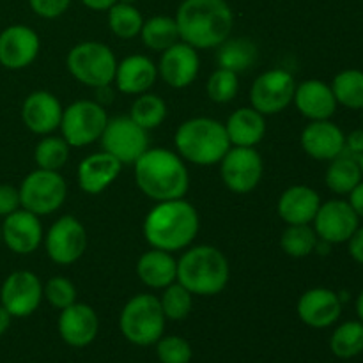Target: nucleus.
Returning <instances> with one entry per match:
<instances>
[{
	"label": "nucleus",
	"instance_id": "obj_25",
	"mask_svg": "<svg viewBox=\"0 0 363 363\" xmlns=\"http://www.w3.org/2000/svg\"><path fill=\"white\" fill-rule=\"evenodd\" d=\"M321 206V197L312 188L296 184L280 195L279 215L287 225H307L314 222Z\"/></svg>",
	"mask_w": 363,
	"mask_h": 363
},
{
	"label": "nucleus",
	"instance_id": "obj_53",
	"mask_svg": "<svg viewBox=\"0 0 363 363\" xmlns=\"http://www.w3.org/2000/svg\"><path fill=\"white\" fill-rule=\"evenodd\" d=\"M0 240H2V225H0Z\"/></svg>",
	"mask_w": 363,
	"mask_h": 363
},
{
	"label": "nucleus",
	"instance_id": "obj_1",
	"mask_svg": "<svg viewBox=\"0 0 363 363\" xmlns=\"http://www.w3.org/2000/svg\"><path fill=\"white\" fill-rule=\"evenodd\" d=\"M176 23L179 38L195 50L218 48L230 35L234 14L225 0H183Z\"/></svg>",
	"mask_w": 363,
	"mask_h": 363
},
{
	"label": "nucleus",
	"instance_id": "obj_28",
	"mask_svg": "<svg viewBox=\"0 0 363 363\" xmlns=\"http://www.w3.org/2000/svg\"><path fill=\"white\" fill-rule=\"evenodd\" d=\"M137 275L147 287L165 289L176 282L177 261L170 255V252L152 248L138 259Z\"/></svg>",
	"mask_w": 363,
	"mask_h": 363
},
{
	"label": "nucleus",
	"instance_id": "obj_11",
	"mask_svg": "<svg viewBox=\"0 0 363 363\" xmlns=\"http://www.w3.org/2000/svg\"><path fill=\"white\" fill-rule=\"evenodd\" d=\"M296 82L294 77L286 69H269L255 78L250 89L252 108L261 112L262 116H273L293 103Z\"/></svg>",
	"mask_w": 363,
	"mask_h": 363
},
{
	"label": "nucleus",
	"instance_id": "obj_32",
	"mask_svg": "<svg viewBox=\"0 0 363 363\" xmlns=\"http://www.w3.org/2000/svg\"><path fill=\"white\" fill-rule=\"evenodd\" d=\"M330 351L340 360H351L363 353V323L346 321L333 330L330 337Z\"/></svg>",
	"mask_w": 363,
	"mask_h": 363
},
{
	"label": "nucleus",
	"instance_id": "obj_42",
	"mask_svg": "<svg viewBox=\"0 0 363 363\" xmlns=\"http://www.w3.org/2000/svg\"><path fill=\"white\" fill-rule=\"evenodd\" d=\"M28 4L38 16L53 20L66 13L67 7L71 6V0H28Z\"/></svg>",
	"mask_w": 363,
	"mask_h": 363
},
{
	"label": "nucleus",
	"instance_id": "obj_36",
	"mask_svg": "<svg viewBox=\"0 0 363 363\" xmlns=\"http://www.w3.org/2000/svg\"><path fill=\"white\" fill-rule=\"evenodd\" d=\"M318 234L311 225H289L280 238V247L289 257L301 259L311 255L318 245Z\"/></svg>",
	"mask_w": 363,
	"mask_h": 363
},
{
	"label": "nucleus",
	"instance_id": "obj_8",
	"mask_svg": "<svg viewBox=\"0 0 363 363\" xmlns=\"http://www.w3.org/2000/svg\"><path fill=\"white\" fill-rule=\"evenodd\" d=\"M18 190L21 208L38 216H46L64 204L67 184L57 170L38 169L25 177Z\"/></svg>",
	"mask_w": 363,
	"mask_h": 363
},
{
	"label": "nucleus",
	"instance_id": "obj_45",
	"mask_svg": "<svg viewBox=\"0 0 363 363\" xmlns=\"http://www.w3.org/2000/svg\"><path fill=\"white\" fill-rule=\"evenodd\" d=\"M347 250H350V255L353 257V261H357L358 264H363V227H358L357 233L350 238V241H347Z\"/></svg>",
	"mask_w": 363,
	"mask_h": 363
},
{
	"label": "nucleus",
	"instance_id": "obj_29",
	"mask_svg": "<svg viewBox=\"0 0 363 363\" xmlns=\"http://www.w3.org/2000/svg\"><path fill=\"white\" fill-rule=\"evenodd\" d=\"M326 186L337 195H347L363 179L358 158L342 151L330 162L326 170Z\"/></svg>",
	"mask_w": 363,
	"mask_h": 363
},
{
	"label": "nucleus",
	"instance_id": "obj_47",
	"mask_svg": "<svg viewBox=\"0 0 363 363\" xmlns=\"http://www.w3.org/2000/svg\"><path fill=\"white\" fill-rule=\"evenodd\" d=\"M119 0H82V4L92 11H108Z\"/></svg>",
	"mask_w": 363,
	"mask_h": 363
},
{
	"label": "nucleus",
	"instance_id": "obj_15",
	"mask_svg": "<svg viewBox=\"0 0 363 363\" xmlns=\"http://www.w3.org/2000/svg\"><path fill=\"white\" fill-rule=\"evenodd\" d=\"M360 227V218L347 201L333 199L319 206L314 218V230L319 240L330 245L347 243Z\"/></svg>",
	"mask_w": 363,
	"mask_h": 363
},
{
	"label": "nucleus",
	"instance_id": "obj_14",
	"mask_svg": "<svg viewBox=\"0 0 363 363\" xmlns=\"http://www.w3.org/2000/svg\"><path fill=\"white\" fill-rule=\"evenodd\" d=\"M222 179L234 194H248L262 177V158L254 147H236L227 151L222 158Z\"/></svg>",
	"mask_w": 363,
	"mask_h": 363
},
{
	"label": "nucleus",
	"instance_id": "obj_30",
	"mask_svg": "<svg viewBox=\"0 0 363 363\" xmlns=\"http://www.w3.org/2000/svg\"><path fill=\"white\" fill-rule=\"evenodd\" d=\"M255 60H257V46L248 38H227L218 46V53H216L218 67L234 71V73L248 69Z\"/></svg>",
	"mask_w": 363,
	"mask_h": 363
},
{
	"label": "nucleus",
	"instance_id": "obj_27",
	"mask_svg": "<svg viewBox=\"0 0 363 363\" xmlns=\"http://www.w3.org/2000/svg\"><path fill=\"white\" fill-rule=\"evenodd\" d=\"M227 137L230 145L236 147H255L264 138L266 121L255 108H240L227 119Z\"/></svg>",
	"mask_w": 363,
	"mask_h": 363
},
{
	"label": "nucleus",
	"instance_id": "obj_10",
	"mask_svg": "<svg viewBox=\"0 0 363 363\" xmlns=\"http://www.w3.org/2000/svg\"><path fill=\"white\" fill-rule=\"evenodd\" d=\"M101 147L121 163H135L149 149L147 130L138 126L131 117H113L101 135Z\"/></svg>",
	"mask_w": 363,
	"mask_h": 363
},
{
	"label": "nucleus",
	"instance_id": "obj_33",
	"mask_svg": "<svg viewBox=\"0 0 363 363\" xmlns=\"http://www.w3.org/2000/svg\"><path fill=\"white\" fill-rule=\"evenodd\" d=\"M332 91L337 105L350 110H363V71L344 69L333 78Z\"/></svg>",
	"mask_w": 363,
	"mask_h": 363
},
{
	"label": "nucleus",
	"instance_id": "obj_4",
	"mask_svg": "<svg viewBox=\"0 0 363 363\" xmlns=\"http://www.w3.org/2000/svg\"><path fill=\"white\" fill-rule=\"evenodd\" d=\"M229 262L223 252L209 245L190 248L177 261V282L195 296H215L229 282Z\"/></svg>",
	"mask_w": 363,
	"mask_h": 363
},
{
	"label": "nucleus",
	"instance_id": "obj_6",
	"mask_svg": "<svg viewBox=\"0 0 363 363\" xmlns=\"http://www.w3.org/2000/svg\"><path fill=\"white\" fill-rule=\"evenodd\" d=\"M165 314L160 298L152 294H137L124 305L119 318L121 333L135 346H152L163 337Z\"/></svg>",
	"mask_w": 363,
	"mask_h": 363
},
{
	"label": "nucleus",
	"instance_id": "obj_49",
	"mask_svg": "<svg viewBox=\"0 0 363 363\" xmlns=\"http://www.w3.org/2000/svg\"><path fill=\"white\" fill-rule=\"evenodd\" d=\"M11 319H13V315H11L9 312H7L6 308H4L2 305H0V337H2L4 333L7 332V330H9Z\"/></svg>",
	"mask_w": 363,
	"mask_h": 363
},
{
	"label": "nucleus",
	"instance_id": "obj_37",
	"mask_svg": "<svg viewBox=\"0 0 363 363\" xmlns=\"http://www.w3.org/2000/svg\"><path fill=\"white\" fill-rule=\"evenodd\" d=\"M69 158V144L62 137H46L35 145L34 160L39 169L59 172Z\"/></svg>",
	"mask_w": 363,
	"mask_h": 363
},
{
	"label": "nucleus",
	"instance_id": "obj_44",
	"mask_svg": "<svg viewBox=\"0 0 363 363\" xmlns=\"http://www.w3.org/2000/svg\"><path fill=\"white\" fill-rule=\"evenodd\" d=\"M344 152L360 158L363 152V130H354L350 135H346V144H344Z\"/></svg>",
	"mask_w": 363,
	"mask_h": 363
},
{
	"label": "nucleus",
	"instance_id": "obj_46",
	"mask_svg": "<svg viewBox=\"0 0 363 363\" xmlns=\"http://www.w3.org/2000/svg\"><path fill=\"white\" fill-rule=\"evenodd\" d=\"M347 195H350V201L347 202L353 208V211L357 213L358 218H363V179Z\"/></svg>",
	"mask_w": 363,
	"mask_h": 363
},
{
	"label": "nucleus",
	"instance_id": "obj_9",
	"mask_svg": "<svg viewBox=\"0 0 363 363\" xmlns=\"http://www.w3.org/2000/svg\"><path fill=\"white\" fill-rule=\"evenodd\" d=\"M108 116L105 106L98 101L82 99L74 101L62 112L60 130L62 138L69 144V147H85L99 140L105 131Z\"/></svg>",
	"mask_w": 363,
	"mask_h": 363
},
{
	"label": "nucleus",
	"instance_id": "obj_51",
	"mask_svg": "<svg viewBox=\"0 0 363 363\" xmlns=\"http://www.w3.org/2000/svg\"><path fill=\"white\" fill-rule=\"evenodd\" d=\"M358 163H360V169H362V176H363V152L360 155V158H358Z\"/></svg>",
	"mask_w": 363,
	"mask_h": 363
},
{
	"label": "nucleus",
	"instance_id": "obj_17",
	"mask_svg": "<svg viewBox=\"0 0 363 363\" xmlns=\"http://www.w3.org/2000/svg\"><path fill=\"white\" fill-rule=\"evenodd\" d=\"M342 314V301L339 294L326 287H314L301 294L298 300V315L301 323L315 330L330 328Z\"/></svg>",
	"mask_w": 363,
	"mask_h": 363
},
{
	"label": "nucleus",
	"instance_id": "obj_2",
	"mask_svg": "<svg viewBox=\"0 0 363 363\" xmlns=\"http://www.w3.org/2000/svg\"><path fill=\"white\" fill-rule=\"evenodd\" d=\"M135 181L142 194L158 202L183 199L190 186L181 156L162 147L147 149L135 162Z\"/></svg>",
	"mask_w": 363,
	"mask_h": 363
},
{
	"label": "nucleus",
	"instance_id": "obj_21",
	"mask_svg": "<svg viewBox=\"0 0 363 363\" xmlns=\"http://www.w3.org/2000/svg\"><path fill=\"white\" fill-rule=\"evenodd\" d=\"M344 144H346V135L330 119L311 121V124L301 133L303 151L319 162H332L333 158L342 155Z\"/></svg>",
	"mask_w": 363,
	"mask_h": 363
},
{
	"label": "nucleus",
	"instance_id": "obj_23",
	"mask_svg": "<svg viewBox=\"0 0 363 363\" xmlns=\"http://www.w3.org/2000/svg\"><path fill=\"white\" fill-rule=\"evenodd\" d=\"M123 163L110 152H96L78 165V184L89 195H98L110 186L121 174Z\"/></svg>",
	"mask_w": 363,
	"mask_h": 363
},
{
	"label": "nucleus",
	"instance_id": "obj_12",
	"mask_svg": "<svg viewBox=\"0 0 363 363\" xmlns=\"http://www.w3.org/2000/svg\"><path fill=\"white\" fill-rule=\"evenodd\" d=\"M43 300V284L32 272H14L4 280L0 305L13 318H28L39 308Z\"/></svg>",
	"mask_w": 363,
	"mask_h": 363
},
{
	"label": "nucleus",
	"instance_id": "obj_16",
	"mask_svg": "<svg viewBox=\"0 0 363 363\" xmlns=\"http://www.w3.org/2000/svg\"><path fill=\"white\" fill-rule=\"evenodd\" d=\"M39 48V35L27 25H11L0 32V64L6 69L18 71L30 66Z\"/></svg>",
	"mask_w": 363,
	"mask_h": 363
},
{
	"label": "nucleus",
	"instance_id": "obj_43",
	"mask_svg": "<svg viewBox=\"0 0 363 363\" xmlns=\"http://www.w3.org/2000/svg\"><path fill=\"white\" fill-rule=\"evenodd\" d=\"M20 208V190L11 184H0V216L6 218L7 215L18 211Z\"/></svg>",
	"mask_w": 363,
	"mask_h": 363
},
{
	"label": "nucleus",
	"instance_id": "obj_40",
	"mask_svg": "<svg viewBox=\"0 0 363 363\" xmlns=\"http://www.w3.org/2000/svg\"><path fill=\"white\" fill-rule=\"evenodd\" d=\"M160 363H190L194 357L190 342L179 335H167L156 342Z\"/></svg>",
	"mask_w": 363,
	"mask_h": 363
},
{
	"label": "nucleus",
	"instance_id": "obj_52",
	"mask_svg": "<svg viewBox=\"0 0 363 363\" xmlns=\"http://www.w3.org/2000/svg\"><path fill=\"white\" fill-rule=\"evenodd\" d=\"M119 2H124V4H133L135 0H119Z\"/></svg>",
	"mask_w": 363,
	"mask_h": 363
},
{
	"label": "nucleus",
	"instance_id": "obj_34",
	"mask_svg": "<svg viewBox=\"0 0 363 363\" xmlns=\"http://www.w3.org/2000/svg\"><path fill=\"white\" fill-rule=\"evenodd\" d=\"M167 112H169L167 103L160 96L144 92V94H138V98L131 105L130 117L144 130H155L165 121Z\"/></svg>",
	"mask_w": 363,
	"mask_h": 363
},
{
	"label": "nucleus",
	"instance_id": "obj_38",
	"mask_svg": "<svg viewBox=\"0 0 363 363\" xmlns=\"http://www.w3.org/2000/svg\"><path fill=\"white\" fill-rule=\"evenodd\" d=\"M160 305L165 314L167 319L170 321H183L190 315L191 307H194V294L186 289V287L177 284H170L165 287L162 298H160Z\"/></svg>",
	"mask_w": 363,
	"mask_h": 363
},
{
	"label": "nucleus",
	"instance_id": "obj_31",
	"mask_svg": "<svg viewBox=\"0 0 363 363\" xmlns=\"http://www.w3.org/2000/svg\"><path fill=\"white\" fill-rule=\"evenodd\" d=\"M142 41L147 48L155 52H165L172 45L179 41V28L176 18L170 16H152L142 25Z\"/></svg>",
	"mask_w": 363,
	"mask_h": 363
},
{
	"label": "nucleus",
	"instance_id": "obj_3",
	"mask_svg": "<svg viewBox=\"0 0 363 363\" xmlns=\"http://www.w3.org/2000/svg\"><path fill=\"white\" fill-rule=\"evenodd\" d=\"M199 233L197 209L184 199L158 202L144 222V236L152 248L177 252L191 245Z\"/></svg>",
	"mask_w": 363,
	"mask_h": 363
},
{
	"label": "nucleus",
	"instance_id": "obj_22",
	"mask_svg": "<svg viewBox=\"0 0 363 363\" xmlns=\"http://www.w3.org/2000/svg\"><path fill=\"white\" fill-rule=\"evenodd\" d=\"M60 101L48 91H35L27 96L21 106V119L25 126L35 135H50L62 121Z\"/></svg>",
	"mask_w": 363,
	"mask_h": 363
},
{
	"label": "nucleus",
	"instance_id": "obj_41",
	"mask_svg": "<svg viewBox=\"0 0 363 363\" xmlns=\"http://www.w3.org/2000/svg\"><path fill=\"white\" fill-rule=\"evenodd\" d=\"M43 296L48 300V303L53 308L62 311V308H67L77 301V287L66 277H53L43 287Z\"/></svg>",
	"mask_w": 363,
	"mask_h": 363
},
{
	"label": "nucleus",
	"instance_id": "obj_5",
	"mask_svg": "<svg viewBox=\"0 0 363 363\" xmlns=\"http://www.w3.org/2000/svg\"><path fill=\"white\" fill-rule=\"evenodd\" d=\"M177 152L195 165H215L230 149L225 124L209 117H195L181 124L176 131Z\"/></svg>",
	"mask_w": 363,
	"mask_h": 363
},
{
	"label": "nucleus",
	"instance_id": "obj_13",
	"mask_svg": "<svg viewBox=\"0 0 363 363\" xmlns=\"http://www.w3.org/2000/svg\"><path fill=\"white\" fill-rule=\"evenodd\" d=\"M46 254L57 264H73L84 255L87 247V233L80 220L66 215L50 227L45 240Z\"/></svg>",
	"mask_w": 363,
	"mask_h": 363
},
{
	"label": "nucleus",
	"instance_id": "obj_7",
	"mask_svg": "<svg viewBox=\"0 0 363 363\" xmlns=\"http://www.w3.org/2000/svg\"><path fill=\"white\" fill-rule=\"evenodd\" d=\"M67 69L87 87H103L113 82L117 60L112 50L98 41H84L67 53Z\"/></svg>",
	"mask_w": 363,
	"mask_h": 363
},
{
	"label": "nucleus",
	"instance_id": "obj_18",
	"mask_svg": "<svg viewBox=\"0 0 363 363\" xmlns=\"http://www.w3.org/2000/svg\"><path fill=\"white\" fill-rule=\"evenodd\" d=\"M201 67L199 53L194 46L184 41H177L162 53L158 64V73L174 89H184L195 82Z\"/></svg>",
	"mask_w": 363,
	"mask_h": 363
},
{
	"label": "nucleus",
	"instance_id": "obj_20",
	"mask_svg": "<svg viewBox=\"0 0 363 363\" xmlns=\"http://www.w3.org/2000/svg\"><path fill=\"white\" fill-rule=\"evenodd\" d=\"M99 330V319L94 308L85 303L69 305L62 308L59 315V335L67 346L85 347L96 339Z\"/></svg>",
	"mask_w": 363,
	"mask_h": 363
},
{
	"label": "nucleus",
	"instance_id": "obj_39",
	"mask_svg": "<svg viewBox=\"0 0 363 363\" xmlns=\"http://www.w3.org/2000/svg\"><path fill=\"white\" fill-rule=\"evenodd\" d=\"M240 82H238V73L229 69H218L211 74L208 82V96L215 103H229L236 98Z\"/></svg>",
	"mask_w": 363,
	"mask_h": 363
},
{
	"label": "nucleus",
	"instance_id": "obj_35",
	"mask_svg": "<svg viewBox=\"0 0 363 363\" xmlns=\"http://www.w3.org/2000/svg\"><path fill=\"white\" fill-rule=\"evenodd\" d=\"M144 18L133 4L117 2L108 9V27L117 38L133 39L140 34Z\"/></svg>",
	"mask_w": 363,
	"mask_h": 363
},
{
	"label": "nucleus",
	"instance_id": "obj_24",
	"mask_svg": "<svg viewBox=\"0 0 363 363\" xmlns=\"http://www.w3.org/2000/svg\"><path fill=\"white\" fill-rule=\"evenodd\" d=\"M293 101L301 116L311 121L330 119L337 110V99L332 87L315 78L296 85Z\"/></svg>",
	"mask_w": 363,
	"mask_h": 363
},
{
	"label": "nucleus",
	"instance_id": "obj_50",
	"mask_svg": "<svg viewBox=\"0 0 363 363\" xmlns=\"http://www.w3.org/2000/svg\"><path fill=\"white\" fill-rule=\"evenodd\" d=\"M357 314H358V319L363 323V289L360 291V294H358L357 298Z\"/></svg>",
	"mask_w": 363,
	"mask_h": 363
},
{
	"label": "nucleus",
	"instance_id": "obj_48",
	"mask_svg": "<svg viewBox=\"0 0 363 363\" xmlns=\"http://www.w3.org/2000/svg\"><path fill=\"white\" fill-rule=\"evenodd\" d=\"M98 91V103L103 106V103H112L113 101V92L110 85H103V87L96 89Z\"/></svg>",
	"mask_w": 363,
	"mask_h": 363
},
{
	"label": "nucleus",
	"instance_id": "obj_26",
	"mask_svg": "<svg viewBox=\"0 0 363 363\" xmlns=\"http://www.w3.org/2000/svg\"><path fill=\"white\" fill-rule=\"evenodd\" d=\"M158 78V67L149 57L130 55L117 64L116 80L117 89L124 94H144L155 85Z\"/></svg>",
	"mask_w": 363,
	"mask_h": 363
},
{
	"label": "nucleus",
	"instance_id": "obj_19",
	"mask_svg": "<svg viewBox=\"0 0 363 363\" xmlns=\"http://www.w3.org/2000/svg\"><path fill=\"white\" fill-rule=\"evenodd\" d=\"M2 240L14 254L28 255L35 252L43 241L39 216L27 209H18L7 215L2 223Z\"/></svg>",
	"mask_w": 363,
	"mask_h": 363
}]
</instances>
